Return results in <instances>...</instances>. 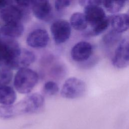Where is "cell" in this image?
Instances as JSON below:
<instances>
[{
    "instance_id": "obj_1",
    "label": "cell",
    "mask_w": 129,
    "mask_h": 129,
    "mask_svg": "<svg viewBox=\"0 0 129 129\" xmlns=\"http://www.w3.org/2000/svg\"><path fill=\"white\" fill-rule=\"evenodd\" d=\"M44 99L40 94L34 93L27 95L15 104L0 106V118L9 119L15 116L36 112L43 106Z\"/></svg>"
},
{
    "instance_id": "obj_2",
    "label": "cell",
    "mask_w": 129,
    "mask_h": 129,
    "mask_svg": "<svg viewBox=\"0 0 129 129\" xmlns=\"http://www.w3.org/2000/svg\"><path fill=\"white\" fill-rule=\"evenodd\" d=\"M39 76L34 70L26 68L18 70L14 79V86L21 94L31 92L38 82Z\"/></svg>"
},
{
    "instance_id": "obj_3",
    "label": "cell",
    "mask_w": 129,
    "mask_h": 129,
    "mask_svg": "<svg viewBox=\"0 0 129 129\" xmlns=\"http://www.w3.org/2000/svg\"><path fill=\"white\" fill-rule=\"evenodd\" d=\"M31 9L16 4L15 1L4 8L0 12V17L5 23L21 22L29 15Z\"/></svg>"
},
{
    "instance_id": "obj_4",
    "label": "cell",
    "mask_w": 129,
    "mask_h": 129,
    "mask_svg": "<svg viewBox=\"0 0 129 129\" xmlns=\"http://www.w3.org/2000/svg\"><path fill=\"white\" fill-rule=\"evenodd\" d=\"M86 91L85 83L82 80L71 77L67 79L62 85L60 94L66 99H76L83 96Z\"/></svg>"
},
{
    "instance_id": "obj_5",
    "label": "cell",
    "mask_w": 129,
    "mask_h": 129,
    "mask_svg": "<svg viewBox=\"0 0 129 129\" xmlns=\"http://www.w3.org/2000/svg\"><path fill=\"white\" fill-rule=\"evenodd\" d=\"M50 30L54 42L60 44L69 39L71 35L72 27L67 21L58 19L51 24Z\"/></svg>"
},
{
    "instance_id": "obj_6",
    "label": "cell",
    "mask_w": 129,
    "mask_h": 129,
    "mask_svg": "<svg viewBox=\"0 0 129 129\" xmlns=\"http://www.w3.org/2000/svg\"><path fill=\"white\" fill-rule=\"evenodd\" d=\"M112 64L116 68L122 69L129 64V42L127 37L120 40L112 59Z\"/></svg>"
},
{
    "instance_id": "obj_7",
    "label": "cell",
    "mask_w": 129,
    "mask_h": 129,
    "mask_svg": "<svg viewBox=\"0 0 129 129\" xmlns=\"http://www.w3.org/2000/svg\"><path fill=\"white\" fill-rule=\"evenodd\" d=\"M36 59L35 54L31 50L21 48L19 54L6 67L10 69L19 70L27 68Z\"/></svg>"
},
{
    "instance_id": "obj_8",
    "label": "cell",
    "mask_w": 129,
    "mask_h": 129,
    "mask_svg": "<svg viewBox=\"0 0 129 129\" xmlns=\"http://www.w3.org/2000/svg\"><path fill=\"white\" fill-rule=\"evenodd\" d=\"M49 37L47 32L43 29H36L29 33L26 38L27 44L32 48L45 47L48 44Z\"/></svg>"
},
{
    "instance_id": "obj_9",
    "label": "cell",
    "mask_w": 129,
    "mask_h": 129,
    "mask_svg": "<svg viewBox=\"0 0 129 129\" xmlns=\"http://www.w3.org/2000/svg\"><path fill=\"white\" fill-rule=\"evenodd\" d=\"M91 28L102 22L106 17L104 10L100 6L93 5L84 7V13Z\"/></svg>"
},
{
    "instance_id": "obj_10",
    "label": "cell",
    "mask_w": 129,
    "mask_h": 129,
    "mask_svg": "<svg viewBox=\"0 0 129 129\" xmlns=\"http://www.w3.org/2000/svg\"><path fill=\"white\" fill-rule=\"evenodd\" d=\"M93 47L91 44L87 41H80L76 43L71 50L72 58L77 62L87 60L92 55Z\"/></svg>"
},
{
    "instance_id": "obj_11",
    "label": "cell",
    "mask_w": 129,
    "mask_h": 129,
    "mask_svg": "<svg viewBox=\"0 0 129 129\" xmlns=\"http://www.w3.org/2000/svg\"><path fill=\"white\" fill-rule=\"evenodd\" d=\"M31 10L34 16L39 20L47 21L52 14V6L46 0L31 1Z\"/></svg>"
},
{
    "instance_id": "obj_12",
    "label": "cell",
    "mask_w": 129,
    "mask_h": 129,
    "mask_svg": "<svg viewBox=\"0 0 129 129\" xmlns=\"http://www.w3.org/2000/svg\"><path fill=\"white\" fill-rule=\"evenodd\" d=\"M112 30L121 34L128 29V15L127 14H116L109 17Z\"/></svg>"
},
{
    "instance_id": "obj_13",
    "label": "cell",
    "mask_w": 129,
    "mask_h": 129,
    "mask_svg": "<svg viewBox=\"0 0 129 129\" xmlns=\"http://www.w3.org/2000/svg\"><path fill=\"white\" fill-rule=\"evenodd\" d=\"M24 27L21 22L5 23L0 28V32L4 37L15 39L23 33Z\"/></svg>"
},
{
    "instance_id": "obj_14",
    "label": "cell",
    "mask_w": 129,
    "mask_h": 129,
    "mask_svg": "<svg viewBox=\"0 0 129 129\" xmlns=\"http://www.w3.org/2000/svg\"><path fill=\"white\" fill-rule=\"evenodd\" d=\"M16 98L17 95L13 88L8 85L0 86V104L2 105H12Z\"/></svg>"
},
{
    "instance_id": "obj_15",
    "label": "cell",
    "mask_w": 129,
    "mask_h": 129,
    "mask_svg": "<svg viewBox=\"0 0 129 129\" xmlns=\"http://www.w3.org/2000/svg\"><path fill=\"white\" fill-rule=\"evenodd\" d=\"M69 23L71 27L77 31H84L88 25L85 16L80 12L74 13L71 16Z\"/></svg>"
},
{
    "instance_id": "obj_16",
    "label": "cell",
    "mask_w": 129,
    "mask_h": 129,
    "mask_svg": "<svg viewBox=\"0 0 129 129\" xmlns=\"http://www.w3.org/2000/svg\"><path fill=\"white\" fill-rule=\"evenodd\" d=\"M125 1H103L102 5L109 13L116 14L120 12L126 4Z\"/></svg>"
},
{
    "instance_id": "obj_17",
    "label": "cell",
    "mask_w": 129,
    "mask_h": 129,
    "mask_svg": "<svg viewBox=\"0 0 129 129\" xmlns=\"http://www.w3.org/2000/svg\"><path fill=\"white\" fill-rule=\"evenodd\" d=\"M12 70L2 63L0 64V86H6L9 84L13 78Z\"/></svg>"
},
{
    "instance_id": "obj_18",
    "label": "cell",
    "mask_w": 129,
    "mask_h": 129,
    "mask_svg": "<svg viewBox=\"0 0 129 129\" xmlns=\"http://www.w3.org/2000/svg\"><path fill=\"white\" fill-rule=\"evenodd\" d=\"M120 36L121 34L111 29L103 36L102 40L106 45H112L120 39Z\"/></svg>"
},
{
    "instance_id": "obj_19",
    "label": "cell",
    "mask_w": 129,
    "mask_h": 129,
    "mask_svg": "<svg viewBox=\"0 0 129 129\" xmlns=\"http://www.w3.org/2000/svg\"><path fill=\"white\" fill-rule=\"evenodd\" d=\"M42 91L45 95L52 96L57 93L59 91V87L55 82L49 81L43 85Z\"/></svg>"
},
{
    "instance_id": "obj_20",
    "label": "cell",
    "mask_w": 129,
    "mask_h": 129,
    "mask_svg": "<svg viewBox=\"0 0 129 129\" xmlns=\"http://www.w3.org/2000/svg\"><path fill=\"white\" fill-rule=\"evenodd\" d=\"M71 1H55L54 2V8L56 11L61 12L69 7L71 4Z\"/></svg>"
},
{
    "instance_id": "obj_21",
    "label": "cell",
    "mask_w": 129,
    "mask_h": 129,
    "mask_svg": "<svg viewBox=\"0 0 129 129\" xmlns=\"http://www.w3.org/2000/svg\"><path fill=\"white\" fill-rule=\"evenodd\" d=\"M79 3L80 6H81L82 7H85L87 6L93 5L100 6L102 5V1H97V0H83V1H79Z\"/></svg>"
},
{
    "instance_id": "obj_22",
    "label": "cell",
    "mask_w": 129,
    "mask_h": 129,
    "mask_svg": "<svg viewBox=\"0 0 129 129\" xmlns=\"http://www.w3.org/2000/svg\"><path fill=\"white\" fill-rule=\"evenodd\" d=\"M12 1H3V0H0V12L1 11L5 8L6 6L8 5L11 3Z\"/></svg>"
},
{
    "instance_id": "obj_23",
    "label": "cell",
    "mask_w": 129,
    "mask_h": 129,
    "mask_svg": "<svg viewBox=\"0 0 129 129\" xmlns=\"http://www.w3.org/2000/svg\"><path fill=\"white\" fill-rule=\"evenodd\" d=\"M2 64V63H1V62H0V64Z\"/></svg>"
},
{
    "instance_id": "obj_24",
    "label": "cell",
    "mask_w": 129,
    "mask_h": 129,
    "mask_svg": "<svg viewBox=\"0 0 129 129\" xmlns=\"http://www.w3.org/2000/svg\"><path fill=\"white\" fill-rule=\"evenodd\" d=\"M0 39H1V37H0Z\"/></svg>"
}]
</instances>
